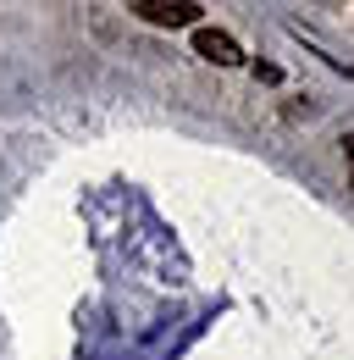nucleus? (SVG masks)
<instances>
[{"mask_svg": "<svg viewBox=\"0 0 354 360\" xmlns=\"http://www.w3.org/2000/svg\"><path fill=\"white\" fill-rule=\"evenodd\" d=\"M128 11L150 28H199V17H205L199 0H133Z\"/></svg>", "mask_w": 354, "mask_h": 360, "instance_id": "f257e3e1", "label": "nucleus"}, {"mask_svg": "<svg viewBox=\"0 0 354 360\" xmlns=\"http://www.w3.org/2000/svg\"><path fill=\"white\" fill-rule=\"evenodd\" d=\"M194 56H205L211 67H238V61H244V45H238L227 28H205V22H199V28H194Z\"/></svg>", "mask_w": 354, "mask_h": 360, "instance_id": "f03ea898", "label": "nucleus"}, {"mask_svg": "<svg viewBox=\"0 0 354 360\" xmlns=\"http://www.w3.org/2000/svg\"><path fill=\"white\" fill-rule=\"evenodd\" d=\"M343 155H349V172H354V139H343Z\"/></svg>", "mask_w": 354, "mask_h": 360, "instance_id": "7ed1b4c3", "label": "nucleus"}]
</instances>
